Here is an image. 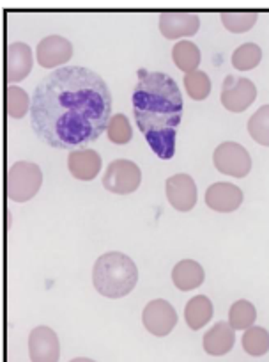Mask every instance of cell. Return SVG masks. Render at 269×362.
Segmentation results:
<instances>
[{
  "instance_id": "1",
  "label": "cell",
  "mask_w": 269,
  "mask_h": 362,
  "mask_svg": "<svg viewBox=\"0 0 269 362\" xmlns=\"http://www.w3.org/2000/svg\"><path fill=\"white\" fill-rule=\"evenodd\" d=\"M112 95L107 82L83 66H62L36 86L30 124L54 149H82L107 132Z\"/></svg>"
},
{
  "instance_id": "2",
  "label": "cell",
  "mask_w": 269,
  "mask_h": 362,
  "mask_svg": "<svg viewBox=\"0 0 269 362\" xmlns=\"http://www.w3.org/2000/svg\"><path fill=\"white\" fill-rule=\"evenodd\" d=\"M131 102L135 121L155 155L162 160L174 158L183 116V96L176 80L167 73L142 69Z\"/></svg>"
},
{
  "instance_id": "3",
  "label": "cell",
  "mask_w": 269,
  "mask_h": 362,
  "mask_svg": "<svg viewBox=\"0 0 269 362\" xmlns=\"http://www.w3.org/2000/svg\"><path fill=\"white\" fill-rule=\"evenodd\" d=\"M138 283V268L126 254L107 252L100 256L92 268V284L107 298H122L131 293Z\"/></svg>"
},
{
  "instance_id": "4",
  "label": "cell",
  "mask_w": 269,
  "mask_h": 362,
  "mask_svg": "<svg viewBox=\"0 0 269 362\" xmlns=\"http://www.w3.org/2000/svg\"><path fill=\"white\" fill-rule=\"evenodd\" d=\"M43 185V173L34 162H16L8 169L6 190L15 203H27L40 192Z\"/></svg>"
},
{
  "instance_id": "5",
  "label": "cell",
  "mask_w": 269,
  "mask_h": 362,
  "mask_svg": "<svg viewBox=\"0 0 269 362\" xmlns=\"http://www.w3.org/2000/svg\"><path fill=\"white\" fill-rule=\"evenodd\" d=\"M141 183L142 173L137 163L131 160H114L104 170L103 187L108 192L117 194V196H128V194L137 192Z\"/></svg>"
},
{
  "instance_id": "6",
  "label": "cell",
  "mask_w": 269,
  "mask_h": 362,
  "mask_svg": "<svg viewBox=\"0 0 269 362\" xmlns=\"http://www.w3.org/2000/svg\"><path fill=\"white\" fill-rule=\"evenodd\" d=\"M215 167L222 174L232 177H244L251 170V156L237 142H222L213 155Z\"/></svg>"
},
{
  "instance_id": "7",
  "label": "cell",
  "mask_w": 269,
  "mask_h": 362,
  "mask_svg": "<svg viewBox=\"0 0 269 362\" xmlns=\"http://www.w3.org/2000/svg\"><path fill=\"white\" fill-rule=\"evenodd\" d=\"M257 98V87L250 78L229 75L222 83V105L229 112H244Z\"/></svg>"
},
{
  "instance_id": "8",
  "label": "cell",
  "mask_w": 269,
  "mask_h": 362,
  "mask_svg": "<svg viewBox=\"0 0 269 362\" xmlns=\"http://www.w3.org/2000/svg\"><path fill=\"white\" fill-rule=\"evenodd\" d=\"M142 322H144V327L149 334L156 337H165L177 325V313L170 302L156 298L144 308Z\"/></svg>"
},
{
  "instance_id": "9",
  "label": "cell",
  "mask_w": 269,
  "mask_h": 362,
  "mask_svg": "<svg viewBox=\"0 0 269 362\" xmlns=\"http://www.w3.org/2000/svg\"><path fill=\"white\" fill-rule=\"evenodd\" d=\"M167 199H169L170 206L177 211L193 210L197 204V185H195L193 177L188 174H174L167 180L165 183Z\"/></svg>"
},
{
  "instance_id": "10",
  "label": "cell",
  "mask_w": 269,
  "mask_h": 362,
  "mask_svg": "<svg viewBox=\"0 0 269 362\" xmlns=\"http://www.w3.org/2000/svg\"><path fill=\"white\" fill-rule=\"evenodd\" d=\"M29 355L32 362H59L61 343L50 327H36L29 334Z\"/></svg>"
},
{
  "instance_id": "11",
  "label": "cell",
  "mask_w": 269,
  "mask_h": 362,
  "mask_svg": "<svg viewBox=\"0 0 269 362\" xmlns=\"http://www.w3.org/2000/svg\"><path fill=\"white\" fill-rule=\"evenodd\" d=\"M36 57H37V64L41 68H57L59 66L62 68V64L69 61L73 57V45L71 41H68L66 37L57 36H47L44 40L40 41L36 48Z\"/></svg>"
},
{
  "instance_id": "12",
  "label": "cell",
  "mask_w": 269,
  "mask_h": 362,
  "mask_svg": "<svg viewBox=\"0 0 269 362\" xmlns=\"http://www.w3.org/2000/svg\"><path fill=\"white\" fill-rule=\"evenodd\" d=\"M201 29V18L193 13H163L160 16V33L167 40L195 36Z\"/></svg>"
},
{
  "instance_id": "13",
  "label": "cell",
  "mask_w": 269,
  "mask_h": 362,
  "mask_svg": "<svg viewBox=\"0 0 269 362\" xmlns=\"http://www.w3.org/2000/svg\"><path fill=\"white\" fill-rule=\"evenodd\" d=\"M243 192L232 183H213L205 190V204L218 214H232L243 204Z\"/></svg>"
},
{
  "instance_id": "14",
  "label": "cell",
  "mask_w": 269,
  "mask_h": 362,
  "mask_svg": "<svg viewBox=\"0 0 269 362\" xmlns=\"http://www.w3.org/2000/svg\"><path fill=\"white\" fill-rule=\"evenodd\" d=\"M32 50L25 43H11L6 50V78L9 83L22 82L32 71Z\"/></svg>"
},
{
  "instance_id": "15",
  "label": "cell",
  "mask_w": 269,
  "mask_h": 362,
  "mask_svg": "<svg viewBox=\"0 0 269 362\" xmlns=\"http://www.w3.org/2000/svg\"><path fill=\"white\" fill-rule=\"evenodd\" d=\"M68 169L80 181H92L101 170V156L94 149H75L68 155Z\"/></svg>"
},
{
  "instance_id": "16",
  "label": "cell",
  "mask_w": 269,
  "mask_h": 362,
  "mask_svg": "<svg viewBox=\"0 0 269 362\" xmlns=\"http://www.w3.org/2000/svg\"><path fill=\"white\" fill-rule=\"evenodd\" d=\"M234 343H236V330L230 327L229 322H218L204 334L202 346H204L205 354L213 355V357H222L232 350Z\"/></svg>"
},
{
  "instance_id": "17",
  "label": "cell",
  "mask_w": 269,
  "mask_h": 362,
  "mask_svg": "<svg viewBox=\"0 0 269 362\" xmlns=\"http://www.w3.org/2000/svg\"><path fill=\"white\" fill-rule=\"evenodd\" d=\"M204 268H202L201 263L193 259L179 261L172 270V283L181 291L197 290L204 283Z\"/></svg>"
},
{
  "instance_id": "18",
  "label": "cell",
  "mask_w": 269,
  "mask_h": 362,
  "mask_svg": "<svg viewBox=\"0 0 269 362\" xmlns=\"http://www.w3.org/2000/svg\"><path fill=\"white\" fill-rule=\"evenodd\" d=\"M213 302L205 295H197L184 308V320L191 330H201L213 318Z\"/></svg>"
},
{
  "instance_id": "19",
  "label": "cell",
  "mask_w": 269,
  "mask_h": 362,
  "mask_svg": "<svg viewBox=\"0 0 269 362\" xmlns=\"http://www.w3.org/2000/svg\"><path fill=\"white\" fill-rule=\"evenodd\" d=\"M172 59L174 64L188 75V73L197 71L198 69V64H201V50H198V47L195 43L183 40L172 48Z\"/></svg>"
},
{
  "instance_id": "20",
  "label": "cell",
  "mask_w": 269,
  "mask_h": 362,
  "mask_svg": "<svg viewBox=\"0 0 269 362\" xmlns=\"http://www.w3.org/2000/svg\"><path fill=\"white\" fill-rule=\"evenodd\" d=\"M257 320L255 305L248 300H236L230 305L229 323L234 330H248Z\"/></svg>"
},
{
  "instance_id": "21",
  "label": "cell",
  "mask_w": 269,
  "mask_h": 362,
  "mask_svg": "<svg viewBox=\"0 0 269 362\" xmlns=\"http://www.w3.org/2000/svg\"><path fill=\"white\" fill-rule=\"evenodd\" d=\"M30 103L32 98H29L25 90L18 86H9L6 89V105H8V116L13 119H22L30 112Z\"/></svg>"
},
{
  "instance_id": "22",
  "label": "cell",
  "mask_w": 269,
  "mask_h": 362,
  "mask_svg": "<svg viewBox=\"0 0 269 362\" xmlns=\"http://www.w3.org/2000/svg\"><path fill=\"white\" fill-rule=\"evenodd\" d=\"M243 348L251 357H261L269 351V332L262 327H250L243 334Z\"/></svg>"
},
{
  "instance_id": "23",
  "label": "cell",
  "mask_w": 269,
  "mask_h": 362,
  "mask_svg": "<svg viewBox=\"0 0 269 362\" xmlns=\"http://www.w3.org/2000/svg\"><path fill=\"white\" fill-rule=\"evenodd\" d=\"M262 50L255 43H244L237 47L232 54V66L239 71H250L261 64Z\"/></svg>"
},
{
  "instance_id": "24",
  "label": "cell",
  "mask_w": 269,
  "mask_h": 362,
  "mask_svg": "<svg viewBox=\"0 0 269 362\" xmlns=\"http://www.w3.org/2000/svg\"><path fill=\"white\" fill-rule=\"evenodd\" d=\"M248 134L257 144L269 148V105L261 107L248 119Z\"/></svg>"
},
{
  "instance_id": "25",
  "label": "cell",
  "mask_w": 269,
  "mask_h": 362,
  "mask_svg": "<svg viewBox=\"0 0 269 362\" xmlns=\"http://www.w3.org/2000/svg\"><path fill=\"white\" fill-rule=\"evenodd\" d=\"M184 87H186V93L191 100L202 102L211 93V80L204 71L197 69V71H191L184 76Z\"/></svg>"
},
{
  "instance_id": "26",
  "label": "cell",
  "mask_w": 269,
  "mask_h": 362,
  "mask_svg": "<svg viewBox=\"0 0 269 362\" xmlns=\"http://www.w3.org/2000/svg\"><path fill=\"white\" fill-rule=\"evenodd\" d=\"M107 135L108 139H110V142H114V144H128L133 139V128L131 124H129L128 117H126L124 114H115L110 119V123H108Z\"/></svg>"
},
{
  "instance_id": "27",
  "label": "cell",
  "mask_w": 269,
  "mask_h": 362,
  "mask_svg": "<svg viewBox=\"0 0 269 362\" xmlns=\"http://www.w3.org/2000/svg\"><path fill=\"white\" fill-rule=\"evenodd\" d=\"M257 13H222V23L234 34L248 33L257 23Z\"/></svg>"
},
{
  "instance_id": "28",
  "label": "cell",
  "mask_w": 269,
  "mask_h": 362,
  "mask_svg": "<svg viewBox=\"0 0 269 362\" xmlns=\"http://www.w3.org/2000/svg\"><path fill=\"white\" fill-rule=\"evenodd\" d=\"M69 362H96V361H92V358H87V357H76Z\"/></svg>"
}]
</instances>
